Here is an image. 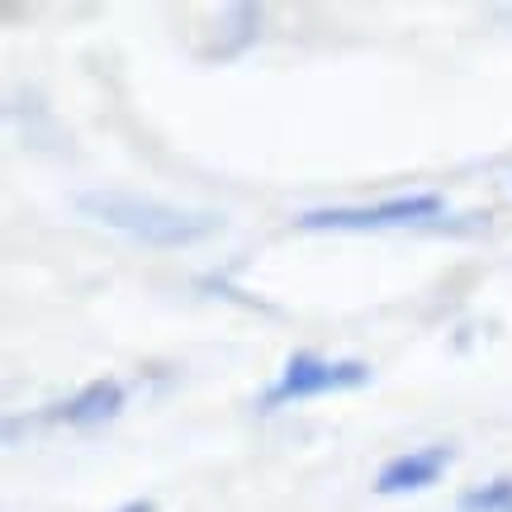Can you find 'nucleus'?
Listing matches in <instances>:
<instances>
[{"instance_id":"obj_7","label":"nucleus","mask_w":512,"mask_h":512,"mask_svg":"<svg viewBox=\"0 0 512 512\" xmlns=\"http://www.w3.org/2000/svg\"><path fill=\"white\" fill-rule=\"evenodd\" d=\"M119 512H157L152 503H128V508H119Z\"/></svg>"},{"instance_id":"obj_5","label":"nucleus","mask_w":512,"mask_h":512,"mask_svg":"<svg viewBox=\"0 0 512 512\" xmlns=\"http://www.w3.org/2000/svg\"><path fill=\"white\" fill-rule=\"evenodd\" d=\"M119 408H124V384L100 380V384H91V389H81L76 399L62 403L53 418L72 422V427H95V422H110Z\"/></svg>"},{"instance_id":"obj_3","label":"nucleus","mask_w":512,"mask_h":512,"mask_svg":"<svg viewBox=\"0 0 512 512\" xmlns=\"http://www.w3.org/2000/svg\"><path fill=\"white\" fill-rule=\"evenodd\" d=\"M446 214V204L437 195H403V200L384 204H361V209H309L304 228H394V223H422Z\"/></svg>"},{"instance_id":"obj_2","label":"nucleus","mask_w":512,"mask_h":512,"mask_svg":"<svg viewBox=\"0 0 512 512\" xmlns=\"http://www.w3.org/2000/svg\"><path fill=\"white\" fill-rule=\"evenodd\" d=\"M366 380V361H328V356H313V351H294L280 370V380L266 389V408H285V403L337 394V389H361Z\"/></svg>"},{"instance_id":"obj_1","label":"nucleus","mask_w":512,"mask_h":512,"mask_svg":"<svg viewBox=\"0 0 512 512\" xmlns=\"http://www.w3.org/2000/svg\"><path fill=\"white\" fill-rule=\"evenodd\" d=\"M81 209L100 219L114 233L147 242V247H190L219 233V219L204 209H176V204L147 200V195H124V190H100V195H81Z\"/></svg>"},{"instance_id":"obj_6","label":"nucleus","mask_w":512,"mask_h":512,"mask_svg":"<svg viewBox=\"0 0 512 512\" xmlns=\"http://www.w3.org/2000/svg\"><path fill=\"white\" fill-rule=\"evenodd\" d=\"M456 512H512V479H489L456 498Z\"/></svg>"},{"instance_id":"obj_4","label":"nucleus","mask_w":512,"mask_h":512,"mask_svg":"<svg viewBox=\"0 0 512 512\" xmlns=\"http://www.w3.org/2000/svg\"><path fill=\"white\" fill-rule=\"evenodd\" d=\"M451 465V451L446 446H422V451H408V456L389 460L375 479L380 494H418V489H432L441 479V470Z\"/></svg>"}]
</instances>
